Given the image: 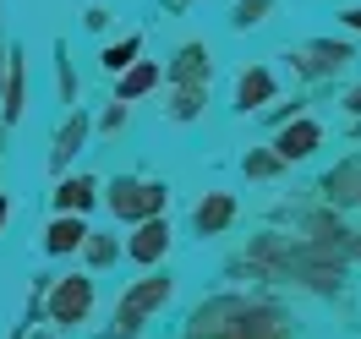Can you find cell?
I'll return each instance as SVG.
<instances>
[{
  "mask_svg": "<svg viewBox=\"0 0 361 339\" xmlns=\"http://www.w3.org/2000/svg\"><path fill=\"white\" fill-rule=\"evenodd\" d=\"M279 334V317L269 307H241L235 301V323H225L219 307H203L192 323V339H274Z\"/></svg>",
  "mask_w": 361,
  "mask_h": 339,
  "instance_id": "1",
  "label": "cell"
},
{
  "mask_svg": "<svg viewBox=\"0 0 361 339\" xmlns=\"http://www.w3.org/2000/svg\"><path fill=\"white\" fill-rule=\"evenodd\" d=\"M170 295V279H148L142 290H132L126 295V307L115 312V334H137V323H142V312H154L159 301Z\"/></svg>",
  "mask_w": 361,
  "mask_h": 339,
  "instance_id": "2",
  "label": "cell"
},
{
  "mask_svg": "<svg viewBox=\"0 0 361 339\" xmlns=\"http://www.w3.org/2000/svg\"><path fill=\"white\" fill-rule=\"evenodd\" d=\"M115 214H126V219H142V214H154V208H164V186H142V181H126L115 186Z\"/></svg>",
  "mask_w": 361,
  "mask_h": 339,
  "instance_id": "3",
  "label": "cell"
},
{
  "mask_svg": "<svg viewBox=\"0 0 361 339\" xmlns=\"http://www.w3.org/2000/svg\"><path fill=\"white\" fill-rule=\"evenodd\" d=\"M88 301H93L88 279H66V285L55 290V317H61V323H77V317L88 312Z\"/></svg>",
  "mask_w": 361,
  "mask_h": 339,
  "instance_id": "4",
  "label": "cell"
},
{
  "mask_svg": "<svg viewBox=\"0 0 361 339\" xmlns=\"http://www.w3.org/2000/svg\"><path fill=\"white\" fill-rule=\"evenodd\" d=\"M312 148H317V126L312 121H295L290 132L279 137V159H307Z\"/></svg>",
  "mask_w": 361,
  "mask_h": 339,
  "instance_id": "5",
  "label": "cell"
},
{
  "mask_svg": "<svg viewBox=\"0 0 361 339\" xmlns=\"http://www.w3.org/2000/svg\"><path fill=\"white\" fill-rule=\"evenodd\" d=\"M164 241H170V230L159 225V219H148V225L137 230V241H132V257L137 263H154L159 252H164Z\"/></svg>",
  "mask_w": 361,
  "mask_h": 339,
  "instance_id": "6",
  "label": "cell"
},
{
  "mask_svg": "<svg viewBox=\"0 0 361 339\" xmlns=\"http://www.w3.org/2000/svg\"><path fill=\"white\" fill-rule=\"evenodd\" d=\"M274 99V77L269 71H247L241 77V110H257V104H269Z\"/></svg>",
  "mask_w": 361,
  "mask_h": 339,
  "instance_id": "7",
  "label": "cell"
},
{
  "mask_svg": "<svg viewBox=\"0 0 361 339\" xmlns=\"http://www.w3.org/2000/svg\"><path fill=\"white\" fill-rule=\"evenodd\" d=\"M230 214H235V208H230V197H214V203L197 208V230H203V235H208V230H225Z\"/></svg>",
  "mask_w": 361,
  "mask_h": 339,
  "instance_id": "8",
  "label": "cell"
},
{
  "mask_svg": "<svg viewBox=\"0 0 361 339\" xmlns=\"http://www.w3.org/2000/svg\"><path fill=\"white\" fill-rule=\"evenodd\" d=\"M82 235H88L82 225H71V219H61V225L49 230V252H71V247H82Z\"/></svg>",
  "mask_w": 361,
  "mask_h": 339,
  "instance_id": "9",
  "label": "cell"
},
{
  "mask_svg": "<svg viewBox=\"0 0 361 339\" xmlns=\"http://www.w3.org/2000/svg\"><path fill=\"white\" fill-rule=\"evenodd\" d=\"M154 82H159V71H154V66H137L132 77L121 82V104H132L137 93H148V88H154Z\"/></svg>",
  "mask_w": 361,
  "mask_h": 339,
  "instance_id": "10",
  "label": "cell"
},
{
  "mask_svg": "<svg viewBox=\"0 0 361 339\" xmlns=\"http://www.w3.org/2000/svg\"><path fill=\"white\" fill-rule=\"evenodd\" d=\"M137 49H142V39H126V44H115V49H104V66H110V71H121V66H132V61H137Z\"/></svg>",
  "mask_w": 361,
  "mask_h": 339,
  "instance_id": "11",
  "label": "cell"
},
{
  "mask_svg": "<svg viewBox=\"0 0 361 339\" xmlns=\"http://www.w3.org/2000/svg\"><path fill=\"white\" fill-rule=\"evenodd\" d=\"M82 126H88V121H82V115H77V121H71L66 132H61V148H55V164H61V159H66L71 148H77V142H82Z\"/></svg>",
  "mask_w": 361,
  "mask_h": 339,
  "instance_id": "12",
  "label": "cell"
},
{
  "mask_svg": "<svg viewBox=\"0 0 361 339\" xmlns=\"http://www.w3.org/2000/svg\"><path fill=\"white\" fill-rule=\"evenodd\" d=\"M61 208H88V181H66L61 186Z\"/></svg>",
  "mask_w": 361,
  "mask_h": 339,
  "instance_id": "13",
  "label": "cell"
},
{
  "mask_svg": "<svg viewBox=\"0 0 361 339\" xmlns=\"http://www.w3.org/2000/svg\"><path fill=\"white\" fill-rule=\"evenodd\" d=\"M203 71V49L192 44V49H180V66H176V77H197Z\"/></svg>",
  "mask_w": 361,
  "mask_h": 339,
  "instance_id": "14",
  "label": "cell"
},
{
  "mask_svg": "<svg viewBox=\"0 0 361 339\" xmlns=\"http://www.w3.org/2000/svg\"><path fill=\"white\" fill-rule=\"evenodd\" d=\"M274 0H241V11H235V23L247 27V23H257V17H263V11H269Z\"/></svg>",
  "mask_w": 361,
  "mask_h": 339,
  "instance_id": "15",
  "label": "cell"
},
{
  "mask_svg": "<svg viewBox=\"0 0 361 339\" xmlns=\"http://www.w3.org/2000/svg\"><path fill=\"white\" fill-rule=\"evenodd\" d=\"M279 159H269V154H257V159H247V175H269Z\"/></svg>",
  "mask_w": 361,
  "mask_h": 339,
  "instance_id": "16",
  "label": "cell"
},
{
  "mask_svg": "<svg viewBox=\"0 0 361 339\" xmlns=\"http://www.w3.org/2000/svg\"><path fill=\"white\" fill-rule=\"evenodd\" d=\"M345 23H350V27H361V11H345Z\"/></svg>",
  "mask_w": 361,
  "mask_h": 339,
  "instance_id": "17",
  "label": "cell"
},
{
  "mask_svg": "<svg viewBox=\"0 0 361 339\" xmlns=\"http://www.w3.org/2000/svg\"><path fill=\"white\" fill-rule=\"evenodd\" d=\"M350 110H361V88H356V93H350Z\"/></svg>",
  "mask_w": 361,
  "mask_h": 339,
  "instance_id": "18",
  "label": "cell"
}]
</instances>
